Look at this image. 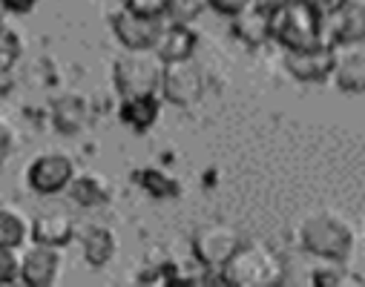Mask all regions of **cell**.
<instances>
[{"label": "cell", "instance_id": "cell-1", "mask_svg": "<svg viewBox=\"0 0 365 287\" xmlns=\"http://www.w3.org/2000/svg\"><path fill=\"white\" fill-rule=\"evenodd\" d=\"M219 278L233 287H273L285 278V264L277 250L259 239L242 241L219 270Z\"/></svg>", "mask_w": 365, "mask_h": 287}, {"label": "cell", "instance_id": "cell-2", "mask_svg": "<svg viewBox=\"0 0 365 287\" xmlns=\"http://www.w3.org/2000/svg\"><path fill=\"white\" fill-rule=\"evenodd\" d=\"M325 9L317 0H277L270 18V38L282 49H305L322 41Z\"/></svg>", "mask_w": 365, "mask_h": 287}, {"label": "cell", "instance_id": "cell-3", "mask_svg": "<svg viewBox=\"0 0 365 287\" xmlns=\"http://www.w3.org/2000/svg\"><path fill=\"white\" fill-rule=\"evenodd\" d=\"M354 227L336 210H317L299 224V244L322 261H348L354 253Z\"/></svg>", "mask_w": 365, "mask_h": 287}, {"label": "cell", "instance_id": "cell-4", "mask_svg": "<svg viewBox=\"0 0 365 287\" xmlns=\"http://www.w3.org/2000/svg\"><path fill=\"white\" fill-rule=\"evenodd\" d=\"M164 61L153 49H124L113 63V83L121 98L161 89Z\"/></svg>", "mask_w": 365, "mask_h": 287}, {"label": "cell", "instance_id": "cell-5", "mask_svg": "<svg viewBox=\"0 0 365 287\" xmlns=\"http://www.w3.org/2000/svg\"><path fill=\"white\" fill-rule=\"evenodd\" d=\"M242 244L236 227L225 224V221H210V224H202L196 233H193V256L196 261L205 267V270H222L225 261L236 253V247Z\"/></svg>", "mask_w": 365, "mask_h": 287}, {"label": "cell", "instance_id": "cell-6", "mask_svg": "<svg viewBox=\"0 0 365 287\" xmlns=\"http://www.w3.org/2000/svg\"><path fill=\"white\" fill-rule=\"evenodd\" d=\"M205 92V75L193 58L164 63L161 72V95L175 107H190L202 98Z\"/></svg>", "mask_w": 365, "mask_h": 287}, {"label": "cell", "instance_id": "cell-7", "mask_svg": "<svg viewBox=\"0 0 365 287\" xmlns=\"http://www.w3.org/2000/svg\"><path fill=\"white\" fill-rule=\"evenodd\" d=\"M322 41L331 46L365 43V0H342L339 6L325 9Z\"/></svg>", "mask_w": 365, "mask_h": 287}, {"label": "cell", "instance_id": "cell-8", "mask_svg": "<svg viewBox=\"0 0 365 287\" xmlns=\"http://www.w3.org/2000/svg\"><path fill=\"white\" fill-rule=\"evenodd\" d=\"M336 66V46L319 41L305 49H285V69L299 83H322L334 75Z\"/></svg>", "mask_w": 365, "mask_h": 287}, {"label": "cell", "instance_id": "cell-9", "mask_svg": "<svg viewBox=\"0 0 365 287\" xmlns=\"http://www.w3.org/2000/svg\"><path fill=\"white\" fill-rule=\"evenodd\" d=\"M72 175H75V164L63 152H41L26 167V184L41 196L63 193L72 181Z\"/></svg>", "mask_w": 365, "mask_h": 287}, {"label": "cell", "instance_id": "cell-10", "mask_svg": "<svg viewBox=\"0 0 365 287\" xmlns=\"http://www.w3.org/2000/svg\"><path fill=\"white\" fill-rule=\"evenodd\" d=\"M167 18H153V15H138L127 6L115 9L110 18V26L124 49H153Z\"/></svg>", "mask_w": 365, "mask_h": 287}, {"label": "cell", "instance_id": "cell-11", "mask_svg": "<svg viewBox=\"0 0 365 287\" xmlns=\"http://www.w3.org/2000/svg\"><path fill=\"white\" fill-rule=\"evenodd\" d=\"M61 273V247L35 241L21 256V281L29 287H49Z\"/></svg>", "mask_w": 365, "mask_h": 287}, {"label": "cell", "instance_id": "cell-12", "mask_svg": "<svg viewBox=\"0 0 365 287\" xmlns=\"http://www.w3.org/2000/svg\"><path fill=\"white\" fill-rule=\"evenodd\" d=\"M273 6L277 0H253L250 6H245L242 12H236L233 21V35L247 43V46H262L270 38V18H273Z\"/></svg>", "mask_w": 365, "mask_h": 287}, {"label": "cell", "instance_id": "cell-13", "mask_svg": "<svg viewBox=\"0 0 365 287\" xmlns=\"http://www.w3.org/2000/svg\"><path fill=\"white\" fill-rule=\"evenodd\" d=\"M196 46H199V32H196L190 24H185V21H170V18H167V24H164V29H161V35H158L153 52H155L164 63H173V61H187V58H193Z\"/></svg>", "mask_w": 365, "mask_h": 287}, {"label": "cell", "instance_id": "cell-14", "mask_svg": "<svg viewBox=\"0 0 365 287\" xmlns=\"http://www.w3.org/2000/svg\"><path fill=\"white\" fill-rule=\"evenodd\" d=\"M331 80L342 92H365V43L336 46V66Z\"/></svg>", "mask_w": 365, "mask_h": 287}, {"label": "cell", "instance_id": "cell-15", "mask_svg": "<svg viewBox=\"0 0 365 287\" xmlns=\"http://www.w3.org/2000/svg\"><path fill=\"white\" fill-rule=\"evenodd\" d=\"M81 253L89 267H104L118 253V236L107 224H89L81 233Z\"/></svg>", "mask_w": 365, "mask_h": 287}, {"label": "cell", "instance_id": "cell-16", "mask_svg": "<svg viewBox=\"0 0 365 287\" xmlns=\"http://www.w3.org/2000/svg\"><path fill=\"white\" fill-rule=\"evenodd\" d=\"M32 239L52 247H66L75 239V221L63 210H46L32 219Z\"/></svg>", "mask_w": 365, "mask_h": 287}, {"label": "cell", "instance_id": "cell-17", "mask_svg": "<svg viewBox=\"0 0 365 287\" xmlns=\"http://www.w3.org/2000/svg\"><path fill=\"white\" fill-rule=\"evenodd\" d=\"M161 115V101L155 92H147V95H127L121 98V107H118V118L121 124H127L130 130L135 132H147Z\"/></svg>", "mask_w": 365, "mask_h": 287}, {"label": "cell", "instance_id": "cell-18", "mask_svg": "<svg viewBox=\"0 0 365 287\" xmlns=\"http://www.w3.org/2000/svg\"><path fill=\"white\" fill-rule=\"evenodd\" d=\"M66 193L81 207H101L110 202L113 187L101 172H75L69 187H66Z\"/></svg>", "mask_w": 365, "mask_h": 287}, {"label": "cell", "instance_id": "cell-19", "mask_svg": "<svg viewBox=\"0 0 365 287\" xmlns=\"http://www.w3.org/2000/svg\"><path fill=\"white\" fill-rule=\"evenodd\" d=\"M32 236V221L18 204H0V247H24Z\"/></svg>", "mask_w": 365, "mask_h": 287}, {"label": "cell", "instance_id": "cell-20", "mask_svg": "<svg viewBox=\"0 0 365 287\" xmlns=\"http://www.w3.org/2000/svg\"><path fill=\"white\" fill-rule=\"evenodd\" d=\"M24 52V41L15 29H0V95H6L15 83V63Z\"/></svg>", "mask_w": 365, "mask_h": 287}, {"label": "cell", "instance_id": "cell-21", "mask_svg": "<svg viewBox=\"0 0 365 287\" xmlns=\"http://www.w3.org/2000/svg\"><path fill=\"white\" fill-rule=\"evenodd\" d=\"M52 121L58 132H78L86 124V101L81 95H63L52 107Z\"/></svg>", "mask_w": 365, "mask_h": 287}, {"label": "cell", "instance_id": "cell-22", "mask_svg": "<svg viewBox=\"0 0 365 287\" xmlns=\"http://www.w3.org/2000/svg\"><path fill=\"white\" fill-rule=\"evenodd\" d=\"M311 281L322 287H365V276L351 270L345 261H331V264L317 267L311 273Z\"/></svg>", "mask_w": 365, "mask_h": 287}, {"label": "cell", "instance_id": "cell-23", "mask_svg": "<svg viewBox=\"0 0 365 287\" xmlns=\"http://www.w3.org/2000/svg\"><path fill=\"white\" fill-rule=\"evenodd\" d=\"M135 181L147 189L150 196H155V199H175L181 193L178 178H173L170 172H164L158 167H141V169H135Z\"/></svg>", "mask_w": 365, "mask_h": 287}, {"label": "cell", "instance_id": "cell-24", "mask_svg": "<svg viewBox=\"0 0 365 287\" xmlns=\"http://www.w3.org/2000/svg\"><path fill=\"white\" fill-rule=\"evenodd\" d=\"M18 278H21L18 247H0V284H12Z\"/></svg>", "mask_w": 365, "mask_h": 287}, {"label": "cell", "instance_id": "cell-25", "mask_svg": "<svg viewBox=\"0 0 365 287\" xmlns=\"http://www.w3.org/2000/svg\"><path fill=\"white\" fill-rule=\"evenodd\" d=\"M207 6V0H170V21H185L190 24L196 15H202V9Z\"/></svg>", "mask_w": 365, "mask_h": 287}, {"label": "cell", "instance_id": "cell-26", "mask_svg": "<svg viewBox=\"0 0 365 287\" xmlns=\"http://www.w3.org/2000/svg\"><path fill=\"white\" fill-rule=\"evenodd\" d=\"M121 6L138 12V15H153V18H167L170 0H121Z\"/></svg>", "mask_w": 365, "mask_h": 287}, {"label": "cell", "instance_id": "cell-27", "mask_svg": "<svg viewBox=\"0 0 365 287\" xmlns=\"http://www.w3.org/2000/svg\"><path fill=\"white\" fill-rule=\"evenodd\" d=\"M12 147H15V130L4 115H0V167H4V161L12 155Z\"/></svg>", "mask_w": 365, "mask_h": 287}, {"label": "cell", "instance_id": "cell-28", "mask_svg": "<svg viewBox=\"0 0 365 287\" xmlns=\"http://www.w3.org/2000/svg\"><path fill=\"white\" fill-rule=\"evenodd\" d=\"M250 4H253V0H207L210 9H216L219 15H227V18H233L236 12H242Z\"/></svg>", "mask_w": 365, "mask_h": 287}, {"label": "cell", "instance_id": "cell-29", "mask_svg": "<svg viewBox=\"0 0 365 287\" xmlns=\"http://www.w3.org/2000/svg\"><path fill=\"white\" fill-rule=\"evenodd\" d=\"M0 4H4L9 12H15V15H29L41 0H0Z\"/></svg>", "mask_w": 365, "mask_h": 287}, {"label": "cell", "instance_id": "cell-30", "mask_svg": "<svg viewBox=\"0 0 365 287\" xmlns=\"http://www.w3.org/2000/svg\"><path fill=\"white\" fill-rule=\"evenodd\" d=\"M317 4L322 6V9H334V6H339L342 0H317Z\"/></svg>", "mask_w": 365, "mask_h": 287}, {"label": "cell", "instance_id": "cell-31", "mask_svg": "<svg viewBox=\"0 0 365 287\" xmlns=\"http://www.w3.org/2000/svg\"><path fill=\"white\" fill-rule=\"evenodd\" d=\"M0 29H4V24H0Z\"/></svg>", "mask_w": 365, "mask_h": 287}]
</instances>
